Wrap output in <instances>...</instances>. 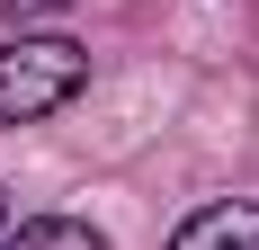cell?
Segmentation results:
<instances>
[{
    "instance_id": "obj_1",
    "label": "cell",
    "mask_w": 259,
    "mask_h": 250,
    "mask_svg": "<svg viewBox=\"0 0 259 250\" xmlns=\"http://www.w3.org/2000/svg\"><path fill=\"white\" fill-rule=\"evenodd\" d=\"M90 90V54L72 36H0V134L9 125H45Z\"/></svg>"
},
{
    "instance_id": "obj_2",
    "label": "cell",
    "mask_w": 259,
    "mask_h": 250,
    "mask_svg": "<svg viewBox=\"0 0 259 250\" xmlns=\"http://www.w3.org/2000/svg\"><path fill=\"white\" fill-rule=\"evenodd\" d=\"M170 250H259V205H241V197L206 205V215H188L170 232Z\"/></svg>"
},
{
    "instance_id": "obj_3",
    "label": "cell",
    "mask_w": 259,
    "mask_h": 250,
    "mask_svg": "<svg viewBox=\"0 0 259 250\" xmlns=\"http://www.w3.org/2000/svg\"><path fill=\"white\" fill-rule=\"evenodd\" d=\"M0 250H107V232L80 224V215H36V224H18Z\"/></svg>"
},
{
    "instance_id": "obj_4",
    "label": "cell",
    "mask_w": 259,
    "mask_h": 250,
    "mask_svg": "<svg viewBox=\"0 0 259 250\" xmlns=\"http://www.w3.org/2000/svg\"><path fill=\"white\" fill-rule=\"evenodd\" d=\"M36 9H63V0H0V18H36Z\"/></svg>"
},
{
    "instance_id": "obj_5",
    "label": "cell",
    "mask_w": 259,
    "mask_h": 250,
    "mask_svg": "<svg viewBox=\"0 0 259 250\" xmlns=\"http://www.w3.org/2000/svg\"><path fill=\"white\" fill-rule=\"evenodd\" d=\"M0 224H9V205H0Z\"/></svg>"
}]
</instances>
